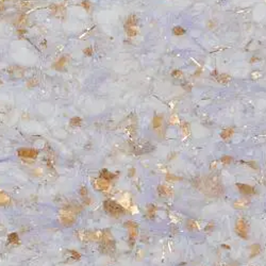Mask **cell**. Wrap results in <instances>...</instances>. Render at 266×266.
Listing matches in <instances>:
<instances>
[{
  "mask_svg": "<svg viewBox=\"0 0 266 266\" xmlns=\"http://www.w3.org/2000/svg\"><path fill=\"white\" fill-rule=\"evenodd\" d=\"M8 241L10 243H17L18 242V235L17 233H11L8 238Z\"/></svg>",
  "mask_w": 266,
  "mask_h": 266,
  "instance_id": "obj_1",
  "label": "cell"
}]
</instances>
